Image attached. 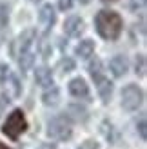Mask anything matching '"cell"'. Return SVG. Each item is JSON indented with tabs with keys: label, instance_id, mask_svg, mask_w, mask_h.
<instances>
[{
	"label": "cell",
	"instance_id": "obj_22",
	"mask_svg": "<svg viewBox=\"0 0 147 149\" xmlns=\"http://www.w3.org/2000/svg\"><path fill=\"white\" fill-rule=\"evenodd\" d=\"M7 74H9V68L6 64H0V82H4L7 78Z\"/></svg>",
	"mask_w": 147,
	"mask_h": 149
},
{
	"label": "cell",
	"instance_id": "obj_1",
	"mask_svg": "<svg viewBox=\"0 0 147 149\" xmlns=\"http://www.w3.org/2000/svg\"><path fill=\"white\" fill-rule=\"evenodd\" d=\"M94 26H96V31L102 38L105 40H116L122 33V27H123V22L122 17L114 11H109L104 9L96 15L94 18Z\"/></svg>",
	"mask_w": 147,
	"mask_h": 149
},
{
	"label": "cell",
	"instance_id": "obj_8",
	"mask_svg": "<svg viewBox=\"0 0 147 149\" xmlns=\"http://www.w3.org/2000/svg\"><path fill=\"white\" fill-rule=\"evenodd\" d=\"M38 18H40V24L46 27V29H51V27H53L55 22H56V13H55V9H53V6H51V4L42 6Z\"/></svg>",
	"mask_w": 147,
	"mask_h": 149
},
{
	"label": "cell",
	"instance_id": "obj_28",
	"mask_svg": "<svg viewBox=\"0 0 147 149\" xmlns=\"http://www.w3.org/2000/svg\"><path fill=\"white\" fill-rule=\"evenodd\" d=\"M0 149H9V147H6V146H4L2 142H0Z\"/></svg>",
	"mask_w": 147,
	"mask_h": 149
},
{
	"label": "cell",
	"instance_id": "obj_2",
	"mask_svg": "<svg viewBox=\"0 0 147 149\" xmlns=\"http://www.w3.org/2000/svg\"><path fill=\"white\" fill-rule=\"evenodd\" d=\"M26 129H27V120H26V116L20 109H15L13 113L7 116V120L4 122V127H2L4 135L9 136L11 140H17Z\"/></svg>",
	"mask_w": 147,
	"mask_h": 149
},
{
	"label": "cell",
	"instance_id": "obj_16",
	"mask_svg": "<svg viewBox=\"0 0 147 149\" xmlns=\"http://www.w3.org/2000/svg\"><path fill=\"white\" fill-rule=\"evenodd\" d=\"M33 64H35V55L31 51H26V53H22L18 56V65H20L22 71H29L33 68Z\"/></svg>",
	"mask_w": 147,
	"mask_h": 149
},
{
	"label": "cell",
	"instance_id": "obj_24",
	"mask_svg": "<svg viewBox=\"0 0 147 149\" xmlns=\"http://www.w3.org/2000/svg\"><path fill=\"white\" fill-rule=\"evenodd\" d=\"M80 149H98V144L93 142V140H87V142H84L80 146Z\"/></svg>",
	"mask_w": 147,
	"mask_h": 149
},
{
	"label": "cell",
	"instance_id": "obj_29",
	"mask_svg": "<svg viewBox=\"0 0 147 149\" xmlns=\"http://www.w3.org/2000/svg\"><path fill=\"white\" fill-rule=\"evenodd\" d=\"M33 2H38V0H33Z\"/></svg>",
	"mask_w": 147,
	"mask_h": 149
},
{
	"label": "cell",
	"instance_id": "obj_9",
	"mask_svg": "<svg viewBox=\"0 0 147 149\" xmlns=\"http://www.w3.org/2000/svg\"><path fill=\"white\" fill-rule=\"evenodd\" d=\"M69 93L75 96V98H85L89 95V87H87L84 78H73L69 82Z\"/></svg>",
	"mask_w": 147,
	"mask_h": 149
},
{
	"label": "cell",
	"instance_id": "obj_26",
	"mask_svg": "<svg viewBox=\"0 0 147 149\" xmlns=\"http://www.w3.org/2000/svg\"><path fill=\"white\" fill-rule=\"evenodd\" d=\"M104 4H113V2H118V0H102Z\"/></svg>",
	"mask_w": 147,
	"mask_h": 149
},
{
	"label": "cell",
	"instance_id": "obj_13",
	"mask_svg": "<svg viewBox=\"0 0 147 149\" xmlns=\"http://www.w3.org/2000/svg\"><path fill=\"white\" fill-rule=\"evenodd\" d=\"M7 91H9V96L11 98H18L20 93H22V86H20V82L18 78L15 77V74H7Z\"/></svg>",
	"mask_w": 147,
	"mask_h": 149
},
{
	"label": "cell",
	"instance_id": "obj_4",
	"mask_svg": "<svg viewBox=\"0 0 147 149\" xmlns=\"http://www.w3.org/2000/svg\"><path fill=\"white\" fill-rule=\"evenodd\" d=\"M142 102H144V93H142V89L138 86L129 84L127 87H123V91H122V106L127 111L138 109L142 106Z\"/></svg>",
	"mask_w": 147,
	"mask_h": 149
},
{
	"label": "cell",
	"instance_id": "obj_21",
	"mask_svg": "<svg viewBox=\"0 0 147 149\" xmlns=\"http://www.w3.org/2000/svg\"><path fill=\"white\" fill-rule=\"evenodd\" d=\"M71 6H73V0H58V7H60L62 11L71 9Z\"/></svg>",
	"mask_w": 147,
	"mask_h": 149
},
{
	"label": "cell",
	"instance_id": "obj_25",
	"mask_svg": "<svg viewBox=\"0 0 147 149\" xmlns=\"http://www.w3.org/2000/svg\"><path fill=\"white\" fill-rule=\"evenodd\" d=\"M138 131H140V136L145 138V120H144V118L140 120V124H138Z\"/></svg>",
	"mask_w": 147,
	"mask_h": 149
},
{
	"label": "cell",
	"instance_id": "obj_19",
	"mask_svg": "<svg viewBox=\"0 0 147 149\" xmlns=\"http://www.w3.org/2000/svg\"><path fill=\"white\" fill-rule=\"evenodd\" d=\"M136 74L145 77V55H138L136 56Z\"/></svg>",
	"mask_w": 147,
	"mask_h": 149
},
{
	"label": "cell",
	"instance_id": "obj_14",
	"mask_svg": "<svg viewBox=\"0 0 147 149\" xmlns=\"http://www.w3.org/2000/svg\"><path fill=\"white\" fill-rule=\"evenodd\" d=\"M94 53V42L93 40H82L76 46V55L80 58H89Z\"/></svg>",
	"mask_w": 147,
	"mask_h": 149
},
{
	"label": "cell",
	"instance_id": "obj_15",
	"mask_svg": "<svg viewBox=\"0 0 147 149\" xmlns=\"http://www.w3.org/2000/svg\"><path fill=\"white\" fill-rule=\"evenodd\" d=\"M42 100H44L46 106H56V104L60 102V91H58V87L49 86V89L42 95Z\"/></svg>",
	"mask_w": 147,
	"mask_h": 149
},
{
	"label": "cell",
	"instance_id": "obj_6",
	"mask_svg": "<svg viewBox=\"0 0 147 149\" xmlns=\"http://www.w3.org/2000/svg\"><path fill=\"white\" fill-rule=\"evenodd\" d=\"M64 31L69 36H80L84 31V20L80 17H69L64 22Z\"/></svg>",
	"mask_w": 147,
	"mask_h": 149
},
{
	"label": "cell",
	"instance_id": "obj_11",
	"mask_svg": "<svg viewBox=\"0 0 147 149\" xmlns=\"http://www.w3.org/2000/svg\"><path fill=\"white\" fill-rule=\"evenodd\" d=\"M35 80L38 86H44V87H49L53 86V73H51L49 68H46V65H42V68H38L35 71Z\"/></svg>",
	"mask_w": 147,
	"mask_h": 149
},
{
	"label": "cell",
	"instance_id": "obj_5",
	"mask_svg": "<svg viewBox=\"0 0 147 149\" xmlns=\"http://www.w3.org/2000/svg\"><path fill=\"white\" fill-rule=\"evenodd\" d=\"M36 42V31L35 29H26L18 35V38L13 42V56H20L26 51H31V46Z\"/></svg>",
	"mask_w": 147,
	"mask_h": 149
},
{
	"label": "cell",
	"instance_id": "obj_17",
	"mask_svg": "<svg viewBox=\"0 0 147 149\" xmlns=\"http://www.w3.org/2000/svg\"><path fill=\"white\" fill-rule=\"evenodd\" d=\"M89 74H91V78L96 82L98 78H102L104 77V65H102V62L98 60V58H94L93 62H89Z\"/></svg>",
	"mask_w": 147,
	"mask_h": 149
},
{
	"label": "cell",
	"instance_id": "obj_23",
	"mask_svg": "<svg viewBox=\"0 0 147 149\" xmlns=\"http://www.w3.org/2000/svg\"><path fill=\"white\" fill-rule=\"evenodd\" d=\"M40 51H42V56L44 58H47L49 56V53H51V47L46 44V40H42V44H40Z\"/></svg>",
	"mask_w": 147,
	"mask_h": 149
},
{
	"label": "cell",
	"instance_id": "obj_27",
	"mask_svg": "<svg viewBox=\"0 0 147 149\" xmlns=\"http://www.w3.org/2000/svg\"><path fill=\"white\" fill-rule=\"evenodd\" d=\"M78 2H80V4H89L91 0H78Z\"/></svg>",
	"mask_w": 147,
	"mask_h": 149
},
{
	"label": "cell",
	"instance_id": "obj_18",
	"mask_svg": "<svg viewBox=\"0 0 147 149\" xmlns=\"http://www.w3.org/2000/svg\"><path fill=\"white\" fill-rule=\"evenodd\" d=\"M58 68H60L62 73H69V71L75 69V62H73L71 58H62L60 64H58Z\"/></svg>",
	"mask_w": 147,
	"mask_h": 149
},
{
	"label": "cell",
	"instance_id": "obj_3",
	"mask_svg": "<svg viewBox=\"0 0 147 149\" xmlns=\"http://www.w3.org/2000/svg\"><path fill=\"white\" fill-rule=\"evenodd\" d=\"M71 120L67 116H55L47 125V135L55 140H67L71 138Z\"/></svg>",
	"mask_w": 147,
	"mask_h": 149
},
{
	"label": "cell",
	"instance_id": "obj_12",
	"mask_svg": "<svg viewBox=\"0 0 147 149\" xmlns=\"http://www.w3.org/2000/svg\"><path fill=\"white\" fill-rule=\"evenodd\" d=\"M94 84H96V89H98L100 98L104 100V102H109V98H111V95H113V84H111V82H109L105 77L98 78Z\"/></svg>",
	"mask_w": 147,
	"mask_h": 149
},
{
	"label": "cell",
	"instance_id": "obj_10",
	"mask_svg": "<svg viewBox=\"0 0 147 149\" xmlns=\"http://www.w3.org/2000/svg\"><path fill=\"white\" fill-rule=\"evenodd\" d=\"M67 118L73 122H85L87 118H89V113H87V109L84 106H80V104H73V106L67 107Z\"/></svg>",
	"mask_w": 147,
	"mask_h": 149
},
{
	"label": "cell",
	"instance_id": "obj_7",
	"mask_svg": "<svg viewBox=\"0 0 147 149\" xmlns=\"http://www.w3.org/2000/svg\"><path fill=\"white\" fill-rule=\"evenodd\" d=\"M109 69H111V73L114 74L116 78L123 77V74L127 73V69H129L127 58H126V56H122V55H118V56L111 58V62H109Z\"/></svg>",
	"mask_w": 147,
	"mask_h": 149
},
{
	"label": "cell",
	"instance_id": "obj_20",
	"mask_svg": "<svg viewBox=\"0 0 147 149\" xmlns=\"http://www.w3.org/2000/svg\"><path fill=\"white\" fill-rule=\"evenodd\" d=\"M7 18H9V9H7V6L0 4V27L7 24Z\"/></svg>",
	"mask_w": 147,
	"mask_h": 149
}]
</instances>
